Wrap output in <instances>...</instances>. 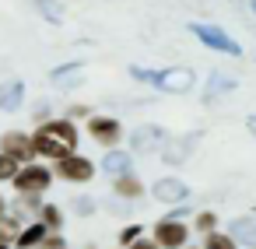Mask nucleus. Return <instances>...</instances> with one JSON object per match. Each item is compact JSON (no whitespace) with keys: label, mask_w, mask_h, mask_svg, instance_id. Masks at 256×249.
Segmentation results:
<instances>
[{"label":"nucleus","mask_w":256,"mask_h":249,"mask_svg":"<svg viewBox=\"0 0 256 249\" xmlns=\"http://www.w3.org/2000/svg\"><path fill=\"white\" fill-rule=\"evenodd\" d=\"M78 144H81V134L74 120H46V123H36L32 130V151L36 158H46V162H56L78 151Z\"/></svg>","instance_id":"nucleus-1"},{"label":"nucleus","mask_w":256,"mask_h":249,"mask_svg":"<svg viewBox=\"0 0 256 249\" xmlns=\"http://www.w3.org/2000/svg\"><path fill=\"white\" fill-rule=\"evenodd\" d=\"M130 78L148 81V84H154V88H158V92H165V95H182V92H190V88L196 84V74H193L190 67H168V70H144V67H130Z\"/></svg>","instance_id":"nucleus-2"},{"label":"nucleus","mask_w":256,"mask_h":249,"mask_svg":"<svg viewBox=\"0 0 256 249\" xmlns=\"http://www.w3.org/2000/svg\"><path fill=\"white\" fill-rule=\"evenodd\" d=\"M14 190L18 193H46L50 186H53V168H46L42 162H25V165H18V172H14Z\"/></svg>","instance_id":"nucleus-3"},{"label":"nucleus","mask_w":256,"mask_h":249,"mask_svg":"<svg viewBox=\"0 0 256 249\" xmlns=\"http://www.w3.org/2000/svg\"><path fill=\"white\" fill-rule=\"evenodd\" d=\"M190 32L207 46V50H214V53H224V56H242V46L224 32V28H218V25H210V22H193L190 25Z\"/></svg>","instance_id":"nucleus-4"},{"label":"nucleus","mask_w":256,"mask_h":249,"mask_svg":"<svg viewBox=\"0 0 256 249\" xmlns=\"http://www.w3.org/2000/svg\"><path fill=\"white\" fill-rule=\"evenodd\" d=\"M53 179H64V182H92L95 179V162L84 158V154H78V151H70V154H64V158L53 162Z\"/></svg>","instance_id":"nucleus-5"},{"label":"nucleus","mask_w":256,"mask_h":249,"mask_svg":"<svg viewBox=\"0 0 256 249\" xmlns=\"http://www.w3.org/2000/svg\"><path fill=\"white\" fill-rule=\"evenodd\" d=\"M151 238L158 242V249H182L190 242V224H182V218H162L154 221Z\"/></svg>","instance_id":"nucleus-6"},{"label":"nucleus","mask_w":256,"mask_h":249,"mask_svg":"<svg viewBox=\"0 0 256 249\" xmlns=\"http://www.w3.org/2000/svg\"><path fill=\"white\" fill-rule=\"evenodd\" d=\"M200 140H204V134H200V130H190V134H182V137H168V140L158 148V151H162V162H165V165H172V168H176V165H182V162L193 154V148H196Z\"/></svg>","instance_id":"nucleus-7"},{"label":"nucleus","mask_w":256,"mask_h":249,"mask_svg":"<svg viewBox=\"0 0 256 249\" xmlns=\"http://www.w3.org/2000/svg\"><path fill=\"white\" fill-rule=\"evenodd\" d=\"M88 134H92V140L98 144V148H116L120 140H123V123L116 120V116H88Z\"/></svg>","instance_id":"nucleus-8"},{"label":"nucleus","mask_w":256,"mask_h":249,"mask_svg":"<svg viewBox=\"0 0 256 249\" xmlns=\"http://www.w3.org/2000/svg\"><path fill=\"white\" fill-rule=\"evenodd\" d=\"M165 140H168V130H165V126H158V123H144V126H137V130L130 134V148H134V151H140V154L158 151Z\"/></svg>","instance_id":"nucleus-9"},{"label":"nucleus","mask_w":256,"mask_h":249,"mask_svg":"<svg viewBox=\"0 0 256 249\" xmlns=\"http://www.w3.org/2000/svg\"><path fill=\"white\" fill-rule=\"evenodd\" d=\"M0 151L4 154H11L14 162H32L36 158V151H32V134H25V130H8V134H0Z\"/></svg>","instance_id":"nucleus-10"},{"label":"nucleus","mask_w":256,"mask_h":249,"mask_svg":"<svg viewBox=\"0 0 256 249\" xmlns=\"http://www.w3.org/2000/svg\"><path fill=\"white\" fill-rule=\"evenodd\" d=\"M151 196L158 200V204H179V200H186L190 196V186L179 179V176H162L154 186H151Z\"/></svg>","instance_id":"nucleus-11"},{"label":"nucleus","mask_w":256,"mask_h":249,"mask_svg":"<svg viewBox=\"0 0 256 249\" xmlns=\"http://www.w3.org/2000/svg\"><path fill=\"white\" fill-rule=\"evenodd\" d=\"M22 106H25V81L22 78L0 81V112H18Z\"/></svg>","instance_id":"nucleus-12"},{"label":"nucleus","mask_w":256,"mask_h":249,"mask_svg":"<svg viewBox=\"0 0 256 249\" xmlns=\"http://www.w3.org/2000/svg\"><path fill=\"white\" fill-rule=\"evenodd\" d=\"M102 168L109 176H126V172H134V154L123 151V148H109L106 158H102Z\"/></svg>","instance_id":"nucleus-13"},{"label":"nucleus","mask_w":256,"mask_h":249,"mask_svg":"<svg viewBox=\"0 0 256 249\" xmlns=\"http://www.w3.org/2000/svg\"><path fill=\"white\" fill-rule=\"evenodd\" d=\"M50 81L56 84V88H78L81 81H84V64H67V67H56L53 74H50Z\"/></svg>","instance_id":"nucleus-14"},{"label":"nucleus","mask_w":256,"mask_h":249,"mask_svg":"<svg viewBox=\"0 0 256 249\" xmlns=\"http://www.w3.org/2000/svg\"><path fill=\"white\" fill-rule=\"evenodd\" d=\"M238 88V81L232 78V74H221V70H210V78H207V92H204V98L207 102H214V98H221V95H228V92H235Z\"/></svg>","instance_id":"nucleus-15"},{"label":"nucleus","mask_w":256,"mask_h":249,"mask_svg":"<svg viewBox=\"0 0 256 249\" xmlns=\"http://www.w3.org/2000/svg\"><path fill=\"white\" fill-rule=\"evenodd\" d=\"M112 193L123 196V200H140V196H144V182H140L134 172H126V176H112Z\"/></svg>","instance_id":"nucleus-16"},{"label":"nucleus","mask_w":256,"mask_h":249,"mask_svg":"<svg viewBox=\"0 0 256 249\" xmlns=\"http://www.w3.org/2000/svg\"><path fill=\"white\" fill-rule=\"evenodd\" d=\"M232 238H235L238 246H249V249H256V214L235 218V221H232Z\"/></svg>","instance_id":"nucleus-17"},{"label":"nucleus","mask_w":256,"mask_h":249,"mask_svg":"<svg viewBox=\"0 0 256 249\" xmlns=\"http://www.w3.org/2000/svg\"><path fill=\"white\" fill-rule=\"evenodd\" d=\"M46 232H50V228L36 218L32 224H22V232L14 235V242H11V246H14V249H36V246H39V238H42Z\"/></svg>","instance_id":"nucleus-18"},{"label":"nucleus","mask_w":256,"mask_h":249,"mask_svg":"<svg viewBox=\"0 0 256 249\" xmlns=\"http://www.w3.org/2000/svg\"><path fill=\"white\" fill-rule=\"evenodd\" d=\"M32 8L39 18H46L50 25H64L67 22V8L60 4V0H32Z\"/></svg>","instance_id":"nucleus-19"},{"label":"nucleus","mask_w":256,"mask_h":249,"mask_svg":"<svg viewBox=\"0 0 256 249\" xmlns=\"http://www.w3.org/2000/svg\"><path fill=\"white\" fill-rule=\"evenodd\" d=\"M36 218H39V221H42L50 232H60V228H64V210H60L56 204H39Z\"/></svg>","instance_id":"nucleus-20"},{"label":"nucleus","mask_w":256,"mask_h":249,"mask_svg":"<svg viewBox=\"0 0 256 249\" xmlns=\"http://www.w3.org/2000/svg\"><path fill=\"white\" fill-rule=\"evenodd\" d=\"M204 249H238V242H235L228 232H218V228H214V232L204 235Z\"/></svg>","instance_id":"nucleus-21"},{"label":"nucleus","mask_w":256,"mask_h":249,"mask_svg":"<svg viewBox=\"0 0 256 249\" xmlns=\"http://www.w3.org/2000/svg\"><path fill=\"white\" fill-rule=\"evenodd\" d=\"M22 232V218L18 214H0V238H4V242H14V235Z\"/></svg>","instance_id":"nucleus-22"},{"label":"nucleus","mask_w":256,"mask_h":249,"mask_svg":"<svg viewBox=\"0 0 256 249\" xmlns=\"http://www.w3.org/2000/svg\"><path fill=\"white\" fill-rule=\"evenodd\" d=\"M214 228H218V214H214V210H200V214L193 218V232L207 235V232H214Z\"/></svg>","instance_id":"nucleus-23"},{"label":"nucleus","mask_w":256,"mask_h":249,"mask_svg":"<svg viewBox=\"0 0 256 249\" xmlns=\"http://www.w3.org/2000/svg\"><path fill=\"white\" fill-rule=\"evenodd\" d=\"M18 165H22V162H14L11 154L0 151V182H11V179H14V172H18Z\"/></svg>","instance_id":"nucleus-24"},{"label":"nucleus","mask_w":256,"mask_h":249,"mask_svg":"<svg viewBox=\"0 0 256 249\" xmlns=\"http://www.w3.org/2000/svg\"><path fill=\"white\" fill-rule=\"evenodd\" d=\"M70 210H74L78 218L95 214V196H74V200H70Z\"/></svg>","instance_id":"nucleus-25"},{"label":"nucleus","mask_w":256,"mask_h":249,"mask_svg":"<svg viewBox=\"0 0 256 249\" xmlns=\"http://www.w3.org/2000/svg\"><path fill=\"white\" fill-rule=\"evenodd\" d=\"M36 249H67V238L60 235V232H46L42 238H39V246Z\"/></svg>","instance_id":"nucleus-26"},{"label":"nucleus","mask_w":256,"mask_h":249,"mask_svg":"<svg viewBox=\"0 0 256 249\" xmlns=\"http://www.w3.org/2000/svg\"><path fill=\"white\" fill-rule=\"evenodd\" d=\"M140 235H144V228H140V224H126V228L120 232V249H123V246H130V242H134V238H140Z\"/></svg>","instance_id":"nucleus-27"},{"label":"nucleus","mask_w":256,"mask_h":249,"mask_svg":"<svg viewBox=\"0 0 256 249\" xmlns=\"http://www.w3.org/2000/svg\"><path fill=\"white\" fill-rule=\"evenodd\" d=\"M123 249H158V242L154 238H148V235H140V238H134L130 246H123Z\"/></svg>","instance_id":"nucleus-28"},{"label":"nucleus","mask_w":256,"mask_h":249,"mask_svg":"<svg viewBox=\"0 0 256 249\" xmlns=\"http://www.w3.org/2000/svg\"><path fill=\"white\" fill-rule=\"evenodd\" d=\"M88 116H92L88 106H70V109H67V120H88Z\"/></svg>","instance_id":"nucleus-29"},{"label":"nucleus","mask_w":256,"mask_h":249,"mask_svg":"<svg viewBox=\"0 0 256 249\" xmlns=\"http://www.w3.org/2000/svg\"><path fill=\"white\" fill-rule=\"evenodd\" d=\"M32 116H36V123H46V120H50V102H39Z\"/></svg>","instance_id":"nucleus-30"},{"label":"nucleus","mask_w":256,"mask_h":249,"mask_svg":"<svg viewBox=\"0 0 256 249\" xmlns=\"http://www.w3.org/2000/svg\"><path fill=\"white\" fill-rule=\"evenodd\" d=\"M249 134H256V116H249Z\"/></svg>","instance_id":"nucleus-31"},{"label":"nucleus","mask_w":256,"mask_h":249,"mask_svg":"<svg viewBox=\"0 0 256 249\" xmlns=\"http://www.w3.org/2000/svg\"><path fill=\"white\" fill-rule=\"evenodd\" d=\"M4 210H8V200H4V196H0V214H4Z\"/></svg>","instance_id":"nucleus-32"},{"label":"nucleus","mask_w":256,"mask_h":249,"mask_svg":"<svg viewBox=\"0 0 256 249\" xmlns=\"http://www.w3.org/2000/svg\"><path fill=\"white\" fill-rule=\"evenodd\" d=\"M0 249H11V242H4V238H0Z\"/></svg>","instance_id":"nucleus-33"},{"label":"nucleus","mask_w":256,"mask_h":249,"mask_svg":"<svg viewBox=\"0 0 256 249\" xmlns=\"http://www.w3.org/2000/svg\"><path fill=\"white\" fill-rule=\"evenodd\" d=\"M249 8H252V14H256V0H249Z\"/></svg>","instance_id":"nucleus-34"},{"label":"nucleus","mask_w":256,"mask_h":249,"mask_svg":"<svg viewBox=\"0 0 256 249\" xmlns=\"http://www.w3.org/2000/svg\"><path fill=\"white\" fill-rule=\"evenodd\" d=\"M84 249H95V246H84Z\"/></svg>","instance_id":"nucleus-35"},{"label":"nucleus","mask_w":256,"mask_h":249,"mask_svg":"<svg viewBox=\"0 0 256 249\" xmlns=\"http://www.w3.org/2000/svg\"><path fill=\"white\" fill-rule=\"evenodd\" d=\"M182 249H190V246H182Z\"/></svg>","instance_id":"nucleus-36"}]
</instances>
